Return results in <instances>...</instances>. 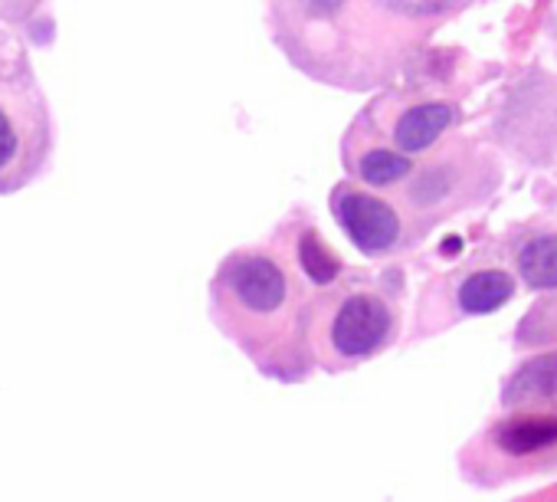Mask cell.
I'll return each mask as SVG.
<instances>
[{
  "label": "cell",
  "mask_w": 557,
  "mask_h": 502,
  "mask_svg": "<svg viewBox=\"0 0 557 502\" xmlns=\"http://www.w3.org/2000/svg\"><path fill=\"white\" fill-rule=\"evenodd\" d=\"M223 286L246 322H272L286 316L289 280L269 257H236L223 273Z\"/></svg>",
  "instance_id": "obj_1"
},
{
  "label": "cell",
  "mask_w": 557,
  "mask_h": 502,
  "mask_svg": "<svg viewBox=\"0 0 557 502\" xmlns=\"http://www.w3.org/2000/svg\"><path fill=\"white\" fill-rule=\"evenodd\" d=\"M332 345L342 358H364L391 335V309L368 293L348 296L332 319Z\"/></svg>",
  "instance_id": "obj_2"
},
{
  "label": "cell",
  "mask_w": 557,
  "mask_h": 502,
  "mask_svg": "<svg viewBox=\"0 0 557 502\" xmlns=\"http://www.w3.org/2000/svg\"><path fill=\"white\" fill-rule=\"evenodd\" d=\"M335 213H338L342 226L348 230V236L364 249V254H381V249L394 246V240L400 236L397 213L377 197L345 191L335 204Z\"/></svg>",
  "instance_id": "obj_3"
},
{
  "label": "cell",
  "mask_w": 557,
  "mask_h": 502,
  "mask_svg": "<svg viewBox=\"0 0 557 502\" xmlns=\"http://www.w3.org/2000/svg\"><path fill=\"white\" fill-rule=\"evenodd\" d=\"M453 122V109L449 106H440V102H430V106H417L410 109L400 122H397V148L400 151H423L430 148L443 132L446 125Z\"/></svg>",
  "instance_id": "obj_4"
},
{
  "label": "cell",
  "mask_w": 557,
  "mask_h": 502,
  "mask_svg": "<svg viewBox=\"0 0 557 502\" xmlns=\"http://www.w3.org/2000/svg\"><path fill=\"white\" fill-rule=\"evenodd\" d=\"M557 397V355H544V358H531L528 365H521L508 388H505V404H528V401H547Z\"/></svg>",
  "instance_id": "obj_5"
},
{
  "label": "cell",
  "mask_w": 557,
  "mask_h": 502,
  "mask_svg": "<svg viewBox=\"0 0 557 502\" xmlns=\"http://www.w3.org/2000/svg\"><path fill=\"white\" fill-rule=\"evenodd\" d=\"M515 296V283L508 273L502 270H482V273H472L462 290H459V306L472 316H485V313H495L502 309L508 299Z\"/></svg>",
  "instance_id": "obj_6"
},
{
  "label": "cell",
  "mask_w": 557,
  "mask_h": 502,
  "mask_svg": "<svg viewBox=\"0 0 557 502\" xmlns=\"http://www.w3.org/2000/svg\"><path fill=\"white\" fill-rule=\"evenodd\" d=\"M495 443L505 453L524 456L534 450H544L557 443V417H528V420H508L495 430Z\"/></svg>",
  "instance_id": "obj_7"
},
{
  "label": "cell",
  "mask_w": 557,
  "mask_h": 502,
  "mask_svg": "<svg viewBox=\"0 0 557 502\" xmlns=\"http://www.w3.org/2000/svg\"><path fill=\"white\" fill-rule=\"evenodd\" d=\"M518 267L531 286L557 290V236H537V240L524 243Z\"/></svg>",
  "instance_id": "obj_8"
},
{
  "label": "cell",
  "mask_w": 557,
  "mask_h": 502,
  "mask_svg": "<svg viewBox=\"0 0 557 502\" xmlns=\"http://www.w3.org/2000/svg\"><path fill=\"white\" fill-rule=\"evenodd\" d=\"M410 171V158H404V155H397V151H384V148H377V151H368L364 158H361V177L368 181V184H394L397 177H404Z\"/></svg>",
  "instance_id": "obj_9"
},
{
  "label": "cell",
  "mask_w": 557,
  "mask_h": 502,
  "mask_svg": "<svg viewBox=\"0 0 557 502\" xmlns=\"http://www.w3.org/2000/svg\"><path fill=\"white\" fill-rule=\"evenodd\" d=\"M302 267H306V273L315 280V283H332L335 277H338V260L329 254L325 249V243L315 236V233H306L302 236Z\"/></svg>",
  "instance_id": "obj_10"
},
{
  "label": "cell",
  "mask_w": 557,
  "mask_h": 502,
  "mask_svg": "<svg viewBox=\"0 0 557 502\" xmlns=\"http://www.w3.org/2000/svg\"><path fill=\"white\" fill-rule=\"evenodd\" d=\"M14 151H17V132L8 122V115L0 112V171L8 168V161L14 158Z\"/></svg>",
  "instance_id": "obj_11"
},
{
  "label": "cell",
  "mask_w": 557,
  "mask_h": 502,
  "mask_svg": "<svg viewBox=\"0 0 557 502\" xmlns=\"http://www.w3.org/2000/svg\"><path fill=\"white\" fill-rule=\"evenodd\" d=\"M443 249H446V254H456V249H462V240H459V236H449V240L443 243Z\"/></svg>",
  "instance_id": "obj_12"
}]
</instances>
